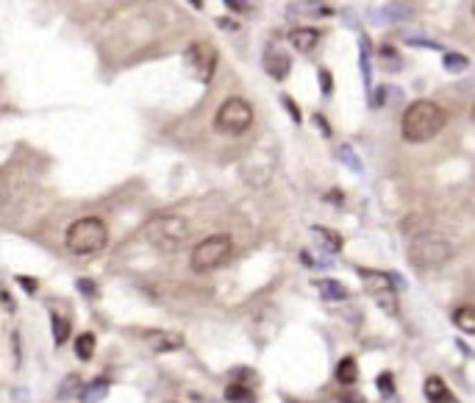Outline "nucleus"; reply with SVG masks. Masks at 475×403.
<instances>
[{"instance_id":"nucleus-1","label":"nucleus","mask_w":475,"mask_h":403,"mask_svg":"<svg viewBox=\"0 0 475 403\" xmlns=\"http://www.w3.org/2000/svg\"><path fill=\"white\" fill-rule=\"evenodd\" d=\"M447 123V114L439 103L433 100H414L406 111H403V120H400V134L406 142H428L433 139Z\"/></svg>"},{"instance_id":"nucleus-2","label":"nucleus","mask_w":475,"mask_h":403,"mask_svg":"<svg viewBox=\"0 0 475 403\" xmlns=\"http://www.w3.org/2000/svg\"><path fill=\"white\" fill-rule=\"evenodd\" d=\"M453 256V245L439 231H422L409 242V262L417 270H436L447 265Z\"/></svg>"},{"instance_id":"nucleus-3","label":"nucleus","mask_w":475,"mask_h":403,"mask_svg":"<svg viewBox=\"0 0 475 403\" xmlns=\"http://www.w3.org/2000/svg\"><path fill=\"white\" fill-rule=\"evenodd\" d=\"M109 229L100 217H81L67 229V248L75 256H95L106 248Z\"/></svg>"},{"instance_id":"nucleus-4","label":"nucleus","mask_w":475,"mask_h":403,"mask_svg":"<svg viewBox=\"0 0 475 403\" xmlns=\"http://www.w3.org/2000/svg\"><path fill=\"white\" fill-rule=\"evenodd\" d=\"M145 237L159 251H178L189 237V223L178 215H159L145 226Z\"/></svg>"},{"instance_id":"nucleus-5","label":"nucleus","mask_w":475,"mask_h":403,"mask_svg":"<svg viewBox=\"0 0 475 403\" xmlns=\"http://www.w3.org/2000/svg\"><path fill=\"white\" fill-rule=\"evenodd\" d=\"M231 253H233V240L228 234H214L192 248L189 265L195 273H208V270H217L219 265H225L231 259Z\"/></svg>"},{"instance_id":"nucleus-6","label":"nucleus","mask_w":475,"mask_h":403,"mask_svg":"<svg viewBox=\"0 0 475 403\" xmlns=\"http://www.w3.org/2000/svg\"><path fill=\"white\" fill-rule=\"evenodd\" d=\"M253 125V106L242 98H228L219 109H217V117H214V128L219 134H228V136H236V134H245L248 128Z\"/></svg>"},{"instance_id":"nucleus-7","label":"nucleus","mask_w":475,"mask_h":403,"mask_svg":"<svg viewBox=\"0 0 475 403\" xmlns=\"http://www.w3.org/2000/svg\"><path fill=\"white\" fill-rule=\"evenodd\" d=\"M359 278L364 281V289L370 292V298L386 312V314H397V295L392 287V278L386 273L378 270H359Z\"/></svg>"},{"instance_id":"nucleus-8","label":"nucleus","mask_w":475,"mask_h":403,"mask_svg":"<svg viewBox=\"0 0 475 403\" xmlns=\"http://www.w3.org/2000/svg\"><path fill=\"white\" fill-rule=\"evenodd\" d=\"M186 64L197 81L208 84L214 78V70H217V48L211 42H192L186 48Z\"/></svg>"},{"instance_id":"nucleus-9","label":"nucleus","mask_w":475,"mask_h":403,"mask_svg":"<svg viewBox=\"0 0 475 403\" xmlns=\"http://www.w3.org/2000/svg\"><path fill=\"white\" fill-rule=\"evenodd\" d=\"M265 70H267L270 78L284 81V78L289 75V70H292V59H289L278 45H270L267 53H265Z\"/></svg>"},{"instance_id":"nucleus-10","label":"nucleus","mask_w":475,"mask_h":403,"mask_svg":"<svg viewBox=\"0 0 475 403\" xmlns=\"http://www.w3.org/2000/svg\"><path fill=\"white\" fill-rule=\"evenodd\" d=\"M147 345L156 353H172L183 345V337L178 331H153V334H147Z\"/></svg>"},{"instance_id":"nucleus-11","label":"nucleus","mask_w":475,"mask_h":403,"mask_svg":"<svg viewBox=\"0 0 475 403\" xmlns=\"http://www.w3.org/2000/svg\"><path fill=\"white\" fill-rule=\"evenodd\" d=\"M289 42H292V48H298L301 53H309V51H314V48H317V42H320V31H317V28H309V26L292 28V31H289Z\"/></svg>"},{"instance_id":"nucleus-12","label":"nucleus","mask_w":475,"mask_h":403,"mask_svg":"<svg viewBox=\"0 0 475 403\" xmlns=\"http://www.w3.org/2000/svg\"><path fill=\"white\" fill-rule=\"evenodd\" d=\"M422 389H425L428 403H453V400H456V397H453V392L447 389V384H445L439 375H428Z\"/></svg>"},{"instance_id":"nucleus-13","label":"nucleus","mask_w":475,"mask_h":403,"mask_svg":"<svg viewBox=\"0 0 475 403\" xmlns=\"http://www.w3.org/2000/svg\"><path fill=\"white\" fill-rule=\"evenodd\" d=\"M109 378H95V381H89L84 389H81V403H100L106 395H109Z\"/></svg>"},{"instance_id":"nucleus-14","label":"nucleus","mask_w":475,"mask_h":403,"mask_svg":"<svg viewBox=\"0 0 475 403\" xmlns=\"http://www.w3.org/2000/svg\"><path fill=\"white\" fill-rule=\"evenodd\" d=\"M453 325L464 334H475V303H464L453 312Z\"/></svg>"},{"instance_id":"nucleus-15","label":"nucleus","mask_w":475,"mask_h":403,"mask_svg":"<svg viewBox=\"0 0 475 403\" xmlns=\"http://www.w3.org/2000/svg\"><path fill=\"white\" fill-rule=\"evenodd\" d=\"M356 378H359V364H356L353 356H345V359L337 364V381H339L342 386H350V384H356Z\"/></svg>"},{"instance_id":"nucleus-16","label":"nucleus","mask_w":475,"mask_h":403,"mask_svg":"<svg viewBox=\"0 0 475 403\" xmlns=\"http://www.w3.org/2000/svg\"><path fill=\"white\" fill-rule=\"evenodd\" d=\"M317 289H320V295H323L325 301H345V298H348L345 284H339V281H334V278L317 281Z\"/></svg>"},{"instance_id":"nucleus-17","label":"nucleus","mask_w":475,"mask_h":403,"mask_svg":"<svg viewBox=\"0 0 475 403\" xmlns=\"http://www.w3.org/2000/svg\"><path fill=\"white\" fill-rule=\"evenodd\" d=\"M51 325H53V342H56V348H62L70 339V320L53 312L51 314Z\"/></svg>"},{"instance_id":"nucleus-18","label":"nucleus","mask_w":475,"mask_h":403,"mask_svg":"<svg viewBox=\"0 0 475 403\" xmlns=\"http://www.w3.org/2000/svg\"><path fill=\"white\" fill-rule=\"evenodd\" d=\"M95 348H98V339H95V334H81L78 339H75V356L81 359V361H89L92 356H95Z\"/></svg>"},{"instance_id":"nucleus-19","label":"nucleus","mask_w":475,"mask_h":403,"mask_svg":"<svg viewBox=\"0 0 475 403\" xmlns=\"http://www.w3.org/2000/svg\"><path fill=\"white\" fill-rule=\"evenodd\" d=\"M225 400L228 403H256V395H253V389H248L242 384H231L225 389Z\"/></svg>"},{"instance_id":"nucleus-20","label":"nucleus","mask_w":475,"mask_h":403,"mask_svg":"<svg viewBox=\"0 0 475 403\" xmlns=\"http://www.w3.org/2000/svg\"><path fill=\"white\" fill-rule=\"evenodd\" d=\"M314 234L323 240V245H325V251H331V253H337V251H342V240L334 234V231H328V229H314Z\"/></svg>"},{"instance_id":"nucleus-21","label":"nucleus","mask_w":475,"mask_h":403,"mask_svg":"<svg viewBox=\"0 0 475 403\" xmlns=\"http://www.w3.org/2000/svg\"><path fill=\"white\" fill-rule=\"evenodd\" d=\"M467 59L464 56H458V53H445V67L450 70V73H461V70H467Z\"/></svg>"},{"instance_id":"nucleus-22","label":"nucleus","mask_w":475,"mask_h":403,"mask_svg":"<svg viewBox=\"0 0 475 403\" xmlns=\"http://www.w3.org/2000/svg\"><path fill=\"white\" fill-rule=\"evenodd\" d=\"M75 287H78V292H81V295H87V298H98V287H95V281H89V278H78V281H75Z\"/></svg>"},{"instance_id":"nucleus-23","label":"nucleus","mask_w":475,"mask_h":403,"mask_svg":"<svg viewBox=\"0 0 475 403\" xmlns=\"http://www.w3.org/2000/svg\"><path fill=\"white\" fill-rule=\"evenodd\" d=\"M225 6H228L231 12H248L251 0H225Z\"/></svg>"},{"instance_id":"nucleus-24","label":"nucleus","mask_w":475,"mask_h":403,"mask_svg":"<svg viewBox=\"0 0 475 403\" xmlns=\"http://www.w3.org/2000/svg\"><path fill=\"white\" fill-rule=\"evenodd\" d=\"M378 389L395 392V384H392V375H389V373H381V375H378Z\"/></svg>"},{"instance_id":"nucleus-25","label":"nucleus","mask_w":475,"mask_h":403,"mask_svg":"<svg viewBox=\"0 0 475 403\" xmlns=\"http://www.w3.org/2000/svg\"><path fill=\"white\" fill-rule=\"evenodd\" d=\"M17 284H23L28 295H34V292H37V281H34V278H26V276H17Z\"/></svg>"},{"instance_id":"nucleus-26","label":"nucleus","mask_w":475,"mask_h":403,"mask_svg":"<svg viewBox=\"0 0 475 403\" xmlns=\"http://www.w3.org/2000/svg\"><path fill=\"white\" fill-rule=\"evenodd\" d=\"M75 386H78V378H75V375H70V381H67V384H62V386H59V395H62V397H64V395H70V392H73V389H75Z\"/></svg>"},{"instance_id":"nucleus-27","label":"nucleus","mask_w":475,"mask_h":403,"mask_svg":"<svg viewBox=\"0 0 475 403\" xmlns=\"http://www.w3.org/2000/svg\"><path fill=\"white\" fill-rule=\"evenodd\" d=\"M342 153H345V161H348L353 170H361V167H359V161L353 159V150H350V147H342Z\"/></svg>"},{"instance_id":"nucleus-28","label":"nucleus","mask_w":475,"mask_h":403,"mask_svg":"<svg viewBox=\"0 0 475 403\" xmlns=\"http://www.w3.org/2000/svg\"><path fill=\"white\" fill-rule=\"evenodd\" d=\"M217 26H222V28H231V31L236 28V23H233V20H217Z\"/></svg>"},{"instance_id":"nucleus-29","label":"nucleus","mask_w":475,"mask_h":403,"mask_svg":"<svg viewBox=\"0 0 475 403\" xmlns=\"http://www.w3.org/2000/svg\"><path fill=\"white\" fill-rule=\"evenodd\" d=\"M359 395H342V403H361V400H356Z\"/></svg>"},{"instance_id":"nucleus-30","label":"nucleus","mask_w":475,"mask_h":403,"mask_svg":"<svg viewBox=\"0 0 475 403\" xmlns=\"http://www.w3.org/2000/svg\"><path fill=\"white\" fill-rule=\"evenodd\" d=\"M189 3H192L195 9H200V6H203V0H189Z\"/></svg>"},{"instance_id":"nucleus-31","label":"nucleus","mask_w":475,"mask_h":403,"mask_svg":"<svg viewBox=\"0 0 475 403\" xmlns=\"http://www.w3.org/2000/svg\"><path fill=\"white\" fill-rule=\"evenodd\" d=\"M469 117H472V123H475V103H472V109H469Z\"/></svg>"},{"instance_id":"nucleus-32","label":"nucleus","mask_w":475,"mask_h":403,"mask_svg":"<svg viewBox=\"0 0 475 403\" xmlns=\"http://www.w3.org/2000/svg\"><path fill=\"white\" fill-rule=\"evenodd\" d=\"M472 15H475V6H472Z\"/></svg>"}]
</instances>
